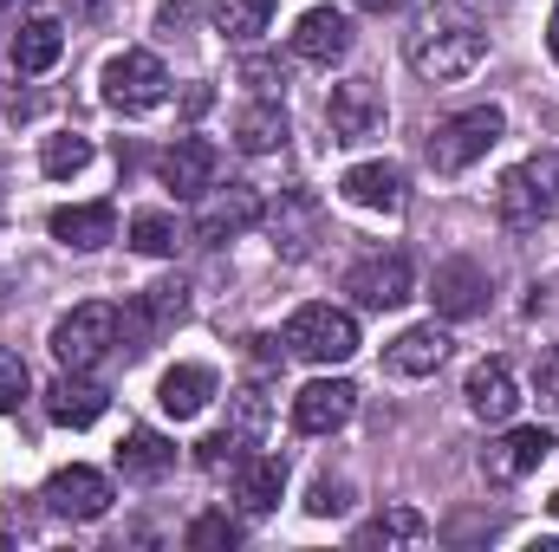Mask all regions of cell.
Returning a JSON list of instances; mask_svg holds the SVG:
<instances>
[{
    "label": "cell",
    "instance_id": "cell-1",
    "mask_svg": "<svg viewBox=\"0 0 559 552\" xmlns=\"http://www.w3.org/2000/svg\"><path fill=\"white\" fill-rule=\"evenodd\" d=\"M404 52H411V65H417L423 79H462V72H475L481 65V52H488V33L462 13V7H429L417 26H411V39H404Z\"/></svg>",
    "mask_w": 559,
    "mask_h": 552
},
{
    "label": "cell",
    "instance_id": "cell-2",
    "mask_svg": "<svg viewBox=\"0 0 559 552\" xmlns=\"http://www.w3.org/2000/svg\"><path fill=\"white\" fill-rule=\"evenodd\" d=\"M554 208H559V149L527 156L521 169H508V176L495 182V215H501L508 228H540Z\"/></svg>",
    "mask_w": 559,
    "mask_h": 552
},
{
    "label": "cell",
    "instance_id": "cell-3",
    "mask_svg": "<svg viewBox=\"0 0 559 552\" xmlns=\"http://www.w3.org/2000/svg\"><path fill=\"white\" fill-rule=\"evenodd\" d=\"M501 131H508L501 105H468V111L442 118V124L429 131V169H436V176H462L468 163H481V156L501 143Z\"/></svg>",
    "mask_w": 559,
    "mask_h": 552
},
{
    "label": "cell",
    "instance_id": "cell-4",
    "mask_svg": "<svg viewBox=\"0 0 559 552\" xmlns=\"http://www.w3.org/2000/svg\"><path fill=\"white\" fill-rule=\"evenodd\" d=\"M182 319H189V286H182V279H156V286L131 292V305L118 312V338H124L131 358H143V351L163 345Z\"/></svg>",
    "mask_w": 559,
    "mask_h": 552
},
{
    "label": "cell",
    "instance_id": "cell-5",
    "mask_svg": "<svg viewBox=\"0 0 559 552\" xmlns=\"http://www.w3.org/2000/svg\"><path fill=\"white\" fill-rule=\"evenodd\" d=\"M118 345V305H72L59 325H52V358L66 371H98Z\"/></svg>",
    "mask_w": 559,
    "mask_h": 552
},
{
    "label": "cell",
    "instance_id": "cell-6",
    "mask_svg": "<svg viewBox=\"0 0 559 552\" xmlns=\"http://www.w3.org/2000/svg\"><path fill=\"white\" fill-rule=\"evenodd\" d=\"M286 345H293V358H306V364H345V358L358 351V319L338 312V305H299V312L286 319Z\"/></svg>",
    "mask_w": 559,
    "mask_h": 552
},
{
    "label": "cell",
    "instance_id": "cell-7",
    "mask_svg": "<svg viewBox=\"0 0 559 552\" xmlns=\"http://www.w3.org/2000/svg\"><path fill=\"white\" fill-rule=\"evenodd\" d=\"M169 98V72H163V59L156 52H118L111 65H105V105L111 111H124V118H143V111H156Z\"/></svg>",
    "mask_w": 559,
    "mask_h": 552
},
{
    "label": "cell",
    "instance_id": "cell-8",
    "mask_svg": "<svg viewBox=\"0 0 559 552\" xmlns=\"http://www.w3.org/2000/svg\"><path fill=\"white\" fill-rule=\"evenodd\" d=\"M261 221H267V235H274V254H280V261H306V254L325 241V208H319L306 189H286L274 208L261 215Z\"/></svg>",
    "mask_w": 559,
    "mask_h": 552
},
{
    "label": "cell",
    "instance_id": "cell-9",
    "mask_svg": "<svg viewBox=\"0 0 559 552\" xmlns=\"http://www.w3.org/2000/svg\"><path fill=\"white\" fill-rule=\"evenodd\" d=\"M325 124H332V143H365L384 131V92L371 79H345L332 85L325 98Z\"/></svg>",
    "mask_w": 559,
    "mask_h": 552
},
{
    "label": "cell",
    "instance_id": "cell-10",
    "mask_svg": "<svg viewBox=\"0 0 559 552\" xmlns=\"http://www.w3.org/2000/svg\"><path fill=\"white\" fill-rule=\"evenodd\" d=\"M411 261L404 254H365L352 274H345V292L358 299V305H371V312H397L404 299H411Z\"/></svg>",
    "mask_w": 559,
    "mask_h": 552
},
{
    "label": "cell",
    "instance_id": "cell-11",
    "mask_svg": "<svg viewBox=\"0 0 559 552\" xmlns=\"http://www.w3.org/2000/svg\"><path fill=\"white\" fill-rule=\"evenodd\" d=\"M59 520H105L111 514V481L98 475V468H59L52 481H46V494H39Z\"/></svg>",
    "mask_w": 559,
    "mask_h": 552
},
{
    "label": "cell",
    "instance_id": "cell-12",
    "mask_svg": "<svg viewBox=\"0 0 559 552\" xmlns=\"http://www.w3.org/2000/svg\"><path fill=\"white\" fill-rule=\"evenodd\" d=\"M358 410V384H345V377H312L299 397H293V429L299 435H332V429H345Z\"/></svg>",
    "mask_w": 559,
    "mask_h": 552
},
{
    "label": "cell",
    "instance_id": "cell-13",
    "mask_svg": "<svg viewBox=\"0 0 559 552\" xmlns=\"http://www.w3.org/2000/svg\"><path fill=\"white\" fill-rule=\"evenodd\" d=\"M156 176H163L169 195H209L215 176H222V149H215L209 137H176L169 149H163Z\"/></svg>",
    "mask_w": 559,
    "mask_h": 552
},
{
    "label": "cell",
    "instance_id": "cell-14",
    "mask_svg": "<svg viewBox=\"0 0 559 552\" xmlns=\"http://www.w3.org/2000/svg\"><path fill=\"white\" fill-rule=\"evenodd\" d=\"M554 448H559V442L547 435V429H508L501 442H488V448H481V475H488L495 488H508V481L534 475Z\"/></svg>",
    "mask_w": 559,
    "mask_h": 552
},
{
    "label": "cell",
    "instance_id": "cell-15",
    "mask_svg": "<svg viewBox=\"0 0 559 552\" xmlns=\"http://www.w3.org/2000/svg\"><path fill=\"white\" fill-rule=\"evenodd\" d=\"M261 215H267V208H261V195H254L248 182H228L222 195H209V202H202V215H195V235H202L209 248H222V241L248 235Z\"/></svg>",
    "mask_w": 559,
    "mask_h": 552
},
{
    "label": "cell",
    "instance_id": "cell-16",
    "mask_svg": "<svg viewBox=\"0 0 559 552\" xmlns=\"http://www.w3.org/2000/svg\"><path fill=\"white\" fill-rule=\"evenodd\" d=\"M345 52H352V20H345L338 7L299 13V26H293V59H306V65H338Z\"/></svg>",
    "mask_w": 559,
    "mask_h": 552
},
{
    "label": "cell",
    "instance_id": "cell-17",
    "mask_svg": "<svg viewBox=\"0 0 559 552\" xmlns=\"http://www.w3.org/2000/svg\"><path fill=\"white\" fill-rule=\"evenodd\" d=\"M429 299H436V312L442 319H475L481 305H488V267L481 261H442L436 267V286H429Z\"/></svg>",
    "mask_w": 559,
    "mask_h": 552
},
{
    "label": "cell",
    "instance_id": "cell-18",
    "mask_svg": "<svg viewBox=\"0 0 559 552\" xmlns=\"http://www.w3.org/2000/svg\"><path fill=\"white\" fill-rule=\"evenodd\" d=\"M442 358H449V332H442L436 319L397 332V338L384 345V371H391V377H429V371H442Z\"/></svg>",
    "mask_w": 559,
    "mask_h": 552
},
{
    "label": "cell",
    "instance_id": "cell-19",
    "mask_svg": "<svg viewBox=\"0 0 559 552\" xmlns=\"http://www.w3.org/2000/svg\"><path fill=\"white\" fill-rule=\"evenodd\" d=\"M105 391L85 377V371H59L52 384H46V416L59 422V429H92L98 416H105Z\"/></svg>",
    "mask_w": 559,
    "mask_h": 552
},
{
    "label": "cell",
    "instance_id": "cell-20",
    "mask_svg": "<svg viewBox=\"0 0 559 552\" xmlns=\"http://www.w3.org/2000/svg\"><path fill=\"white\" fill-rule=\"evenodd\" d=\"M345 202L352 208H371V215H397L404 208V169L397 163H358V169H345Z\"/></svg>",
    "mask_w": 559,
    "mask_h": 552
},
{
    "label": "cell",
    "instance_id": "cell-21",
    "mask_svg": "<svg viewBox=\"0 0 559 552\" xmlns=\"http://www.w3.org/2000/svg\"><path fill=\"white\" fill-rule=\"evenodd\" d=\"M462 397H468V410L481 416V422H508V416L521 410V384H514V371H508L501 358L475 364L468 384H462Z\"/></svg>",
    "mask_w": 559,
    "mask_h": 552
},
{
    "label": "cell",
    "instance_id": "cell-22",
    "mask_svg": "<svg viewBox=\"0 0 559 552\" xmlns=\"http://www.w3.org/2000/svg\"><path fill=\"white\" fill-rule=\"evenodd\" d=\"M52 241L92 254L105 241H118V208L111 202H79V208H52Z\"/></svg>",
    "mask_w": 559,
    "mask_h": 552
},
{
    "label": "cell",
    "instance_id": "cell-23",
    "mask_svg": "<svg viewBox=\"0 0 559 552\" xmlns=\"http://www.w3.org/2000/svg\"><path fill=\"white\" fill-rule=\"evenodd\" d=\"M286 494V455H241L235 461V501L248 514H274Z\"/></svg>",
    "mask_w": 559,
    "mask_h": 552
},
{
    "label": "cell",
    "instance_id": "cell-24",
    "mask_svg": "<svg viewBox=\"0 0 559 552\" xmlns=\"http://www.w3.org/2000/svg\"><path fill=\"white\" fill-rule=\"evenodd\" d=\"M209 397H215V371H209V364H176V371H163V384H156V404L176 416V422L202 416Z\"/></svg>",
    "mask_w": 559,
    "mask_h": 552
},
{
    "label": "cell",
    "instance_id": "cell-25",
    "mask_svg": "<svg viewBox=\"0 0 559 552\" xmlns=\"http://www.w3.org/2000/svg\"><path fill=\"white\" fill-rule=\"evenodd\" d=\"M235 143H241L248 156H274L280 143H286V105H280V98L241 105V111H235Z\"/></svg>",
    "mask_w": 559,
    "mask_h": 552
},
{
    "label": "cell",
    "instance_id": "cell-26",
    "mask_svg": "<svg viewBox=\"0 0 559 552\" xmlns=\"http://www.w3.org/2000/svg\"><path fill=\"white\" fill-rule=\"evenodd\" d=\"M429 540V520H423L417 507H391V514H378V520H365L358 533H352V547L358 552H397V547H423Z\"/></svg>",
    "mask_w": 559,
    "mask_h": 552
},
{
    "label": "cell",
    "instance_id": "cell-27",
    "mask_svg": "<svg viewBox=\"0 0 559 552\" xmlns=\"http://www.w3.org/2000/svg\"><path fill=\"white\" fill-rule=\"evenodd\" d=\"M176 468V448L156 435V429H131L124 442H118V475L124 481H163Z\"/></svg>",
    "mask_w": 559,
    "mask_h": 552
},
{
    "label": "cell",
    "instance_id": "cell-28",
    "mask_svg": "<svg viewBox=\"0 0 559 552\" xmlns=\"http://www.w3.org/2000/svg\"><path fill=\"white\" fill-rule=\"evenodd\" d=\"M59 52H66V26L59 20H26L13 33V72H46V65H59Z\"/></svg>",
    "mask_w": 559,
    "mask_h": 552
},
{
    "label": "cell",
    "instance_id": "cell-29",
    "mask_svg": "<svg viewBox=\"0 0 559 552\" xmlns=\"http://www.w3.org/2000/svg\"><path fill=\"white\" fill-rule=\"evenodd\" d=\"M274 20V0H215V26L228 39H261Z\"/></svg>",
    "mask_w": 559,
    "mask_h": 552
},
{
    "label": "cell",
    "instance_id": "cell-30",
    "mask_svg": "<svg viewBox=\"0 0 559 552\" xmlns=\"http://www.w3.org/2000/svg\"><path fill=\"white\" fill-rule=\"evenodd\" d=\"M131 248L163 261V254H176V248H182V228H176L163 208H143V215H131Z\"/></svg>",
    "mask_w": 559,
    "mask_h": 552
},
{
    "label": "cell",
    "instance_id": "cell-31",
    "mask_svg": "<svg viewBox=\"0 0 559 552\" xmlns=\"http://www.w3.org/2000/svg\"><path fill=\"white\" fill-rule=\"evenodd\" d=\"M85 163H92V143L72 137V131H59V137L39 143V169H46V176H59V182H66V176H79Z\"/></svg>",
    "mask_w": 559,
    "mask_h": 552
},
{
    "label": "cell",
    "instance_id": "cell-32",
    "mask_svg": "<svg viewBox=\"0 0 559 552\" xmlns=\"http://www.w3.org/2000/svg\"><path fill=\"white\" fill-rule=\"evenodd\" d=\"M241 455H248V442H241L235 429H215V435H202V442H195V461H202L209 475H222V468H235Z\"/></svg>",
    "mask_w": 559,
    "mask_h": 552
},
{
    "label": "cell",
    "instance_id": "cell-33",
    "mask_svg": "<svg viewBox=\"0 0 559 552\" xmlns=\"http://www.w3.org/2000/svg\"><path fill=\"white\" fill-rule=\"evenodd\" d=\"M195 552H215V547H241V527L228 520V514H202V520H189V533H182Z\"/></svg>",
    "mask_w": 559,
    "mask_h": 552
},
{
    "label": "cell",
    "instance_id": "cell-34",
    "mask_svg": "<svg viewBox=\"0 0 559 552\" xmlns=\"http://www.w3.org/2000/svg\"><path fill=\"white\" fill-rule=\"evenodd\" d=\"M241 442H261V429H267V397L261 391H235V422H228Z\"/></svg>",
    "mask_w": 559,
    "mask_h": 552
},
{
    "label": "cell",
    "instance_id": "cell-35",
    "mask_svg": "<svg viewBox=\"0 0 559 552\" xmlns=\"http://www.w3.org/2000/svg\"><path fill=\"white\" fill-rule=\"evenodd\" d=\"M26 384H33V377H26V358H20V351H0V416L20 410Z\"/></svg>",
    "mask_w": 559,
    "mask_h": 552
},
{
    "label": "cell",
    "instance_id": "cell-36",
    "mask_svg": "<svg viewBox=\"0 0 559 552\" xmlns=\"http://www.w3.org/2000/svg\"><path fill=\"white\" fill-rule=\"evenodd\" d=\"M345 501H352V488H345V481H332V475H319V481H312V494H306V514L332 520V514H345Z\"/></svg>",
    "mask_w": 559,
    "mask_h": 552
},
{
    "label": "cell",
    "instance_id": "cell-37",
    "mask_svg": "<svg viewBox=\"0 0 559 552\" xmlns=\"http://www.w3.org/2000/svg\"><path fill=\"white\" fill-rule=\"evenodd\" d=\"M540 397H547V404L559 410V345L547 351V358H540Z\"/></svg>",
    "mask_w": 559,
    "mask_h": 552
},
{
    "label": "cell",
    "instance_id": "cell-38",
    "mask_svg": "<svg viewBox=\"0 0 559 552\" xmlns=\"http://www.w3.org/2000/svg\"><path fill=\"white\" fill-rule=\"evenodd\" d=\"M241 79L267 92V85H280V65H274V59H248V65H241Z\"/></svg>",
    "mask_w": 559,
    "mask_h": 552
},
{
    "label": "cell",
    "instance_id": "cell-39",
    "mask_svg": "<svg viewBox=\"0 0 559 552\" xmlns=\"http://www.w3.org/2000/svg\"><path fill=\"white\" fill-rule=\"evenodd\" d=\"M189 20H195V7H189V0H176V7H163V13H156V26H163V33H176V26H189Z\"/></svg>",
    "mask_w": 559,
    "mask_h": 552
},
{
    "label": "cell",
    "instance_id": "cell-40",
    "mask_svg": "<svg viewBox=\"0 0 559 552\" xmlns=\"http://www.w3.org/2000/svg\"><path fill=\"white\" fill-rule=\"evenodd\" d=\"M358 7H365V13H397L404 0H358Z\"/></svg>",
    "mask_w": 559,
    "mask_h": 552
},
{
    "label": "cell",
    "instance_id": "cell-41",
    "mask_svg": "<svg viewBox=\"0 0 559 552\" xmlns=\"http://www.w3.org/2000/svg\"><path fill=\"white\" fill-rule=\"evenodd\" d=\"M547 46H554V59H559V0H554V20H547Z\"/></svg>",
    "mask_w": 559,
    "mask_h": 552
},
{
    "label": "cell",
    "instance_id": "cell-42",
    "mask_svg": "<svg viewBox=\"0 0 559 552\" xmlns=\"http://www.w3.org/2000/svg\"><path fill=\"white\" fill-rule=\"evenodd\" d=\"M72 7H79V13H98V7H105V0H72Z\"/></svg>",
    "mask_w": 559,
    "mask_h": 552
},
{
    "label": "cell",
    "instance_id": "cell-43",
    "mask_svg": "<svg viewBox=\"0 0 559 552\" xmlns=\"http://www.w3.org/2000/svg\"><path fill=\"white\" fill-rule=\"evenodd\" d=\"M7 7H13V0H0V13H7Z\"/></svg>",
    "mask_w": 559,
    "mask_h": 552
},
{
    "label": "cell",
    "instance_id": "cell-44",
    "mask_svg": "<svg viewBox=\"0 0 559 552\" xmlns=\"http://www.w3.org/2000/svg\"><path fill=\"white\" fill-rule=\"evenodd\" d=\"M554 514H559V494H554Z\"/></svg>",
    "mask_w": 559,
    "mask_h": 552
}]
</instances>
